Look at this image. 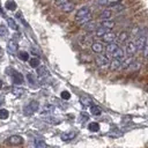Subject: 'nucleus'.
Instances as JSON below:
<instances>
[{"label":"nucleus","mask_w":148,"mask_h":148,"mask_svg":"<svg viewBox=\"0 0 148 148\" xmlns=\"http://www.w3.org/2000/svg\"><path fill=\"white\" fill-rule=\"evenodd\" d=\"M38 108H39L38 102H36V101H31L30 103H28V104L23 108L24 114H25V116H30V114L35 113V112L38 110Z\"/></svg>","instance_id":"f257e3e1"},{"label":"nucleus","mask_w":148,"mask_h":148,"mask_svg":"<svg viewBox=\"0 0 148 148\" xmlns=\"http://www.w3.org/2000/svg\"><path fill=\"white\" fill-rule=\"evenodd\" d=\"M2 103H3V97H2L1 95H0V105H1Z\"/></svg>","instance_id":"ea45409f"},{"label":"nucleus","mask_w":148,"mask_h":148,"mask_svg":"<svg viewBox=\"0 0 148 148\" xmlns=\"http://www.w3.org/2000/svg\"><path fill=\"white\" fill-rule=\"evenodd\" d=\"M113 58H116V59H119V60H123L124 58H125V51L121 49V47H119L118 46V49L111 54Z\"/></svg>","instance_id":"4468645a"},{"label":"nucleus","mask_w":148,"mask_h":148,"mask_svg":"<svg viewBox=\"0 0 148 148\" xmlns=\"http://www.w3.org/2000/svg\"><path fill=\"white\" fill-rule=\"evenodd\" d=\"M120 60L119 59H116V58H113V60L111 61V62H109V67H110V69L111 71H116V69H118V68H120Z\"/></svg>","instance_id":"f3484780"},{"label":"nucleus","mask_w":148,"mask_h":148,"mask_svg":"<svg viewBox=\"0 0 148 148\" xmlns=\"http://www.w3.org/2000/svg\"><path fill=\"white\" fill-rule=\"evenodd\" d=\"M102 38H103V40H104L105 43H112V42H114V40H116L117 36H116V34H114V32L108 31L106 34H104V35L102 36Z\"/></svg>","instance_id":"6e6552de"},{"label":"nucleus","mask_w":148,"mask_h":148,"mask_svg":"<svg viewBox=\"0 0 148 148\" xmlns=\"http://www.w3.org/2000/svg\"><path fill=\"white\" fill-rule=\"evenodd\" d=\"M49 71H47V68L45 67V66H38L37 67V75H38V77L39 79H43V77H46V76H49Z\"/></svg>","instance_id":"9d476101"},{"label":"nucleus","mask_w":148,"mask_h":148,"mask_svg":"<svg viewBox=\"0 0 148 148\" xmlns=\"http://www.w3.org/2000/svg\"><path fill=\"white\" fill-rule=\"evenodd\" d=\"M18 59H21L22 61H27V60H29V53L25 52V51H21V52L18 53Z\"/></svg>","instance_id":"c756f323"},{"label":"nucleus","mask_w":148,"mask_h":148,"mask_svg":"<svg viewBox=\"0 0 148 148\" xmlns=\"http://www.w3.org/2000/svg\"><path fill=\"white\" fill-rule=\"evenodd\" d=\"M101 109H99V106H97V105H90V113L91 114H94V116H99L101 114Z\"/></svg>","instance_id":"a878e982"},{"label":"nucleus","mask_w":148,"mask_h":148,"mask_svg":"<svg viewBox=\"0 0 148 148\" xmlns=\"http://www.w3.org/2000/svg\"><path fill=\"white\" fill-rule=\"evenodd\" d=\"M97 2H98V5L105 6V5H108V3H109V0H98Z\"/></svg>","instance_id":"58836bf2"},{"label":"nucleus","mask_w":148,"mask_h":148,"mask_svg":"<svg viewBox=\"0 0 148 148\" xmlns=\"http://www.w3.org/2000/svg\"><path fill=\"white\" fill-rule=\"evenodd\" d=\"M8 35V29L5 24H0V37H6Z\"/></svg>","instance_id":"7c9ffc66"},{"label":"nucleus","mask_w":148,"mask_h":148,"mask_svg":"<svg viewBox=\"0 0 148 148\" xmlns=\"http://www.w3.org/2000/svg\"><path fill=\"white\" fill-rule=\"evenodd\" d=\"M27 79H28L29 83H31V84H35L36 83V80H35V76H34L32 73H28L27 74Z\"/></svg>","instance_id":"f704fd0d"},{"label":"nucleus","mask_w":148,"mask_h":148,"mask_svg":"<svg viewBox=\"0 0 148 148\" xmlns=\"http://www.w3.org/2000/svg\"><path fill=\"white\" fill-rule=\"evenodd\" d=\"M134 61V59H133V57L132 56H130L128 58H126V59H123V62L120 64V67L123 68V69H126V68H128L131 65H132V62Z\"/></svg>","instance_id":"dca6fc26"},{"label":"nucleus","mask_w":148,"mask_h":148,"mask_svg":"<svg viewBox=\"0 0 148 148\" xmlns=\"http://www.w3.org/2000/svg\"><path fill=\"white\" fill-rule=\"evenodd\" d=\"M111 15H112V12H111L110 9H104V10L101 13L99 18H101V20H108V18L111 17Z\"/></svg>","instance_id":"5701e85b"},{"label":"nucleus","mask_w":148,"mask_h":148,"mask_svg":"<svg viewBox=\"0 0 148 148\" xmlns=\"http://www.w3.org/2000/svg\"><path fill=\"white\" fill-rule=\"evenodd\" d=\"M88 130H89L90 132H98V131H99V124L92 121V123H90V124L88 125Z\"/></svg>","instance_id":"b1692460"},{"label":"nucleus","mask_w":148,"mask_h":148,"mask_svg":"<svg viewBox=\"0 0 148 148\" xmlns=\"http://www.w3.org/2000/svg\"><path fill=\"white\" fill-rule=\"evenodd\" d=\"M6 18H7V23H8L9 28H12L13 30H17L18 29V25L16 24V22L14 21V18H12V17H6Z\"/></svg>","instance_id":"393cba45"},{"label":"nucleus","mask_w":148,"mask_h":148,"mask_svg":"<svg viewBox=\"0 0 148 148\" xmlns=\"http://www.w3.org/2000/svg\"><path fill=\"white\" fill-rule=\"evenodd\" d=\"M5 8L8 9V10H15V9H16V3H15V1H13V0H7L6 3H5Z\"/></svg>","instance_id":"4be33fe9"},{"label":"nucleus","mask_w":148,"mask_h":148,"mask_svg":"<svg viewBox=\"0 0 148 148\" xmlns=\"http://www.w3.org/2000/svg\"><path fill=\"white\" fill-rule=\"evenodd\" d=\"M146 37L145 36H138V38L135 39V42H134V44H135V46H136V50H142L143 47H145V45H146Z\"/></svg>","instance_id":"423d86ee"},{"label":"nucleus","mask_w":148,"mask_h":148,"mask_svg":"<svg viewBox=\"0 0 148 148\" xmlns=\"http://www.w3.org/2000/svg\"><path fill=\"white\" fill-rule=\"evenodd\" d=\"M108 31H109V29H108V28H105V27L101 25L99 28H96L95 35H96V37H101V38H102V36H103L104 34H106Z\"/></svg>","instance_id":"6ab92c4d"},{"label":"nucleus","mask_w":148,"mask_h":148,"mask_svg":"<svg viewBox=\"0 0 148 148\" xmlns=\"http://www.w3.org/2000/svg\"><path fill=\"white\" fill-rule=\"evenodd\" d=\"M34 146L37 147V148H44V147H46L47 145H46L45 141H43V140H40V139H35V141H34Z\"/></svg>","instance_id":"cd10ccee"},{"label":"nucleus","mask_w":148,"mask_h":148,"mask_svg":"<svg viewBox=\"0 0 148 148\" xmlns=\"http://www.w3.org/2000/svg\"><path fill=\"white\" fill-rule=\"evenodd\" d=\"M17 50H18V44H17V42H16L15 39L8 40V43H7V51H8L9 53H15Z\"/></svg>","instance_id":"39448f33"},{"label":"nucleus","mask_w":148,"mask_h":148,"mask_svg":"<svg viewBox=\"0 0 148 148\" xmlns=\"http://www.w3.org/2000/svg\"><path fill=\"white\" fill-rule=\"evenodd\" d=\"M8 116H9L8 110H6V109H0V119H7Z\"/></svg>","instance_id":"473e14b6"},{"label":"nucleus","mask_w":148,"mask_h":148,"mask_svg":"<svg viewBox=\"0 0 148 148\" xmlns=\"http://www.w3.org/2000/svg\"><path fill=\"white\" fill-rule=\"evenodd\" d=\"M91 50L95 52V53H102L104 51V45L99 42H96V43H92L91 44Z\"/></svg>","instance_id":"ddd939ff"},{"label":"nucleus","mask_w":148,"mask_h":148,"mask_svg":"<svg viewBox=\"0 0 148 148\" xmlns=\"http://www.w3.org/2000/svg\"><path fill=\"white\" fill-rule=\"evenodd\" d=\"M89 13H90L89 7H87V6L81 7L80 9H77V12H76V14H75V18L79 21L80 18H82V17H83V16H86V15H88Z\"/></svg>","instance_id":"20e7f679"},{"label":"nucleus","mask_w":148,"mask_h":148,"mask_svg":"<svg viewBox=\"0 0 148 148\" xmlns=\"http://www.w3.org/2000/svg\"><path fill=\"white\" fill-rule=\"evenodd\" d=\"M61 98H62V99H69V98H71V94H69L67 90H65V91L61 92Z\"/></svg>","instance_id":"c9c22d12"},{"label":"nucleus","mask_w":148,"mask_h":148,"mask_svg":"<svg viewBox=\"0 0 148 148\" xmlns=\"http://www.w3.org/2000/svg\"><path fill=\"white\" fill-rule=\"evenodd\" d=\"M29 64H30L31 67L37 68V67L39 66V59H38V58H31V59L29 60Z\"/></svg>","instance_id":"2f4dec72"},{"label":"nucleus","mask_w":148,"mask_h":148,"mask_svg":"<svg viewBox=\"0 0 148 148\" xmlns=\"http://www.w3.org/2000/svg\"><path fill=\"white\" fill-rule=\"evenodd\" d=\"M114 22L113 21H111V20H102V23H101V25H103V27H105V28H108L109 30H111L113 27H114Z\"/></svg>","instance_id":"412c9836"},{"label":"nucleus","mask_w":148,"mask_h":148,"mask_svg":"<svg viewBox=\"0 0 148 148\" xmlns=\"http://www.w3.org/2000/svg\"><path fill=\"white\" fill-rule=\"evenodd\" d=\"M96 28H97V24H96V22H94V21H89V22H87V23H84V25H83V29L86 30V31H95L96 30Z\"/></svg>","instance_id":"2eb2a0df"},{"label":"nucleus","mask_w":148,"mask_h":148,"mask_svg":"<svg viewBox=\"0 0 148 148\" xmlns=\"http://www.w3.org/2000/svg\"><path fill=\"white\" fill-rule=\"evenodd\" d=\"M16 16H17V17H18V20H20V21H21V22H22V23H23V24H24V25H28V23H27V22H25V21H24V18H23V17H22V15H21V14H20V13H17V14H16Z\"/></svg>","instance_id":"4c0bfd02"},{"label":"nucleus","mask_w":148,"mask_h":148,"mask_svg":"<svg viewBox=\"0 0 148 148\" xmlns=\"http://www.w3.org/2000/svg\"><path fill=\"white\" fill-rule=\"evenodd\" d=\"M75 136H76V132H75V131H71V132L62 133L61 136H60V139H61L62 141H71V140H73Z\"/></svg>","instance_id":"1a4fd4ad"},{"label":"nucleus","mask_w":148,"mask_h":148,"mask_svg":"<svg viewBox=\"0 0 148 148\" xmlns=\"http://www.w3.org/2000/svg\"><path fill=\"white\" fill-rule=\"evenodd\" d=\"M53 111H54V106L51 105V104H47V105H45V106L43 108L42 113L45 114V113H50V112H53Z\"/></svg>","instance_id":"c85d7f7f"},{"label":"nucleus","mask_w":148,"mask_h":148,"mask_svg":"<svg viewBox=\"0 0 148 148\" xmlns=\"http://www.w3.org/2000/svg\"><path fill=\"white\" fill-rule=\"evenodd\" d=\"M95 62H96V65L99 66V67H105V66L109 65L110 61H109V58L105 57V56H97V57L95 58Z\"/></svg>","instance_id":"7ed1b4c3"},{"label":"nucleus","mask_w":148,"mask_h":148,"mask_svg":"<svg viewBox=\"0 0 148 148\" xmlns=\"http://www.w3.org/2000/svg\"><path fill=\"white\" fill-rule=\"evenodd\" d=\"M91 20V15H90V13L88 14V15H86V16H83L82 18H80L79 20V22L81 23V24H84V23H87V22H89Z\"/></svg>","instance_id":"72a5a7b5"},{"label":"nucleus","mask_w":148,"mask_h":148,"mask_svg":"<svg viewBox=\"0 0 148 148\" xmlns=\"http://www.w3.org/2000/svg\"><path fill=\"white\" fill-rule=\"evenodd\" d=\"M80 102H81V104L83 106H90V105H92V99L90 97H88V96H82L80 98Z\"/></svg>","instance_id":"aec40b11"},{"label":"nucleus","mask_w":148,"mask_h":148,"mask_svg":"<svg viewBox=\"0 0 148 148\" xmlns=\"http://www.w3.org/2000/svg\"><path fill=\"white\" fill-rule=\"evenodd\" d=\"M128 36H130V35H128V32H127V31H121L117 38H118V40H119L120 43H123V42H126V40H127Z\"/></svg>","instance_id":"bb28decb"},{"label":"nucleus","mask_w":148,"mask_h":148,"mask_svg":"<svg viewBox=\"0 0 148 148\" xmlns=\"http://www.w3.org/2000/svg\"><path fill=\"white\" fill-rule=\"evenodd\" d=\"M12 80H13V83H15V84H22L23 83V76L18 72H14L12 74Z\"/></svg>","instance_id":"9b49d317"},{"label":"nucleus","mask_w":148,"mask_h":148,"mask_svg":"<svg viewBox=\"0 0 148 148\" xmlns=\"http://www.w3.org/2000/svg\"><path fill=\"white\" fill-rule=\"evenodd\" d=\"M60 8L65 12V13H71L74 8H75V5L71 1H65L62 5H60Z\"/></svg>","instance_id":"0eeeda50"},{"label":"nucleus","mask_w":148,"mask_h":148,"mask_svg":"<svg viewBox=\"0 0 148 148\" xmlns=\"http://www.w3.org/2000/svg\"><path fill=\"white\" fill-rule=\"evenodd\" d=\"M136 51H138V50H136V46H135L134 42H128V43L126 44V53H127L128 56H133Z\"/></svg>","instance_id":"f8f14e48"},{"label":"nucleus","mask_w":148,"mask_h":148,"mask_svg":"<svg viewBox=\"0 0 148 148\" xmlns=\"http://www.w3.org/2000/svg\"><path fill=\"white\" fill-rule=\"evenodd\" d=\"M142 51H143V57H145V58H148V44H147V43H146L145 47L142 49Z\"/></svg>","instance_id":"e433bc0d"},{"label":"nucleus","mask_w":148,"mask_h":148,"mask_svg":"<svg viewBox=\"0 0 148 148\" xmlns=\"http://www.w3.org/2000/svg\"><path fill=\"white\" fill-rule=\"evenodd\" d=\"M2 86H3V82H2V80H0V89L2 88Z\"/></svg>","instance_id":"a19ab883"},{"label":"nucleus","mask_w":148,"mask_h":148,"mask_svg":"<svg viewBox=\"0 0 148 148\" xmlns=\"http://www.w3.org/2000/svg\"><path fill=\"white\" fill-rule=\"evenodd\" d=\"M117 49H118V45H117L114 42H112V43H108V45L105 46V50H106V52H108L109 54H112Z\"/></svg>","instance_id":"a211bd4d"},{"label":"nucleus","mask_w":148,"mask_h":148,"mask_svg":"<svg viewBox=\"0 0 148 148\" xmlns=\"http://www.w3.org/2000/svg\"><path fill=\"white\" fill-rule=\"evenodd\" d=\"M23 143V138L21 135H10L7 139V145L9 146H20Z\"/></svg>","instance_id":"f03ea898"}]
</instances>
